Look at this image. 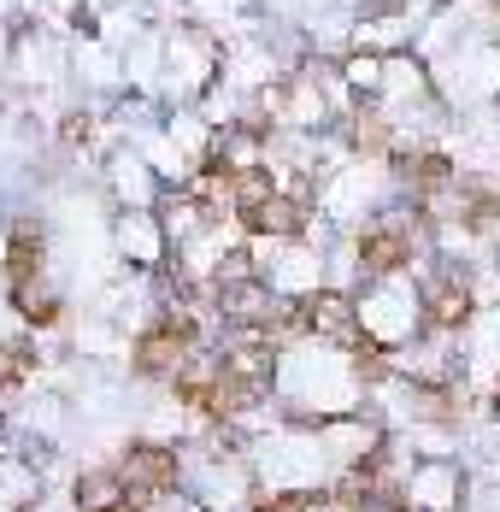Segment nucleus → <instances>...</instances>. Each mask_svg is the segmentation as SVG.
Wrapping results in <instances>:
<instances>
[{
	"instance_id": "obj_2",
	"label": "nucleus",
	"mask_w": 500,
	"mask_h": 512,
	"mask_svg": "<svg viewBox=\"0 0 500 512\" xmlns=\"http://www.w3.org/2000/svg\"><path fill=\"white\" fill-rule=\"evenodd\" d=\"M353 148H359V154H383V148H389V124H383L377 112H359V118H353Z\"/></svg>"
},
{
	"instance_id": "obj_1",
	"label": "nucleus",
	"mask_w": 500,
	"mask_h": 512,
	"mask_svg": "<svg viewBox=\"0 0 500 512\" xmlns=\"http://www.w3.org/2000/svg\"><path fill=\"white\" fill-rule=\"evenodd\" d=\"M130 507V489L118 477V465H89L77 477V512H118Z\"/></svg>"
}]
</instances>
